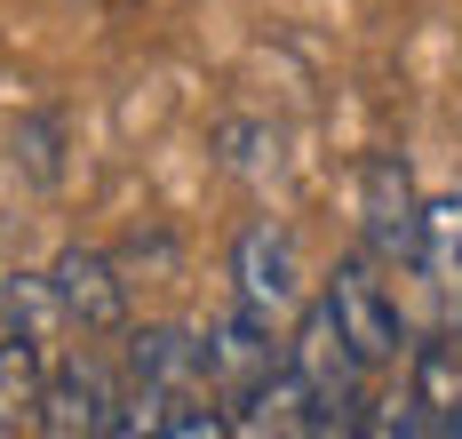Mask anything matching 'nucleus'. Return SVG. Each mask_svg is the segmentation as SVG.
I'll use <instances>...</instances> for the list:
<instances>
[{"instance_id":"1","label":"nucleus","mask_w":462,"mask_h":439,"mask_svg":"<svg viewBox=\"0 0 462 439\" xmlns=\"http://www.w3.org/2000/svg\"><path fill=\"white\" fill-rule=\"evenodd\" d=\"M287 368H295V384L311 399V432H359L367 416V360H359V343L343 336V320H335V304H303V320H295V336H287Z\"/></svg>"},{"instance_id":"2","label":"nucleus","mask_w":462,"mask_h":439,"mask_svg":"<svg viewBox=\"0 0 462 439\" xmlns=\"http://www.w3.org/2000/svg\"><path fill=\"white\" fill-rule=\"evenodd\" d=\"M422 208L407 160L399 152H367L359 168V232H367V256L391 264V272H422Z\"/></svg>"},{"instance_id":"3","label":"nucleus","mask_w":462,"mask_h":439,"mask_svg":"<svg viewBox=\"0 0 462 439\" xmlns=\"http://www.w3.org/2000/svg\"><path fill=\"white\" fill-rule=\"evenodd\" d=\"M327 304H335L343 336L359 343V360H367V368H391V360H407V351H415V343H407V320H399V295L383 288L374 256H343V264H335V280H327Z\"/></svg>"},{"instance_id":"4","label":"nucleus","mask_w":462,"mask_h":439,"mask_svg":"<svg viewBox=\"0 0 462 439\" xmlns=\"http://www.w3.org/2000/svg\"><path fill=\"white\" fill-rule=\"evenodd\" d=\"M231 288L247 312H263V320H287L295 304H303V248L287 224L272 216H255L239 240H231Z\"/></svg>"},{"instance_id":"5","label":"nucleus","mask_w":462,"mask_h":439,"mask_svg":"<svg viewBox=\"0 0 462 439\" xmlns=\"http://www.w3.org/2000/svg\"><path fill=\"white\" fill-rule=\"evenodd\" d=\"M120 399L128 384L104 368V360H64V368H48V399H41V432L48 439H104L120 432Z\"/></svg>"},{"instance_id":"6","label":"nucleus","mask_w":462,"mask_h":439,"mask_svg":"<svg viewBox=\"0 0 462 439\" xmlns=\"http://www.w3.org/2000/svg\"><path fill=\"white\" fill-rule=\"evenodd\" d=\"M407 399H415V432L462 439V320L430 328L407 351Z\"/></svg>"},{"instance_id":"7","label":"nucleus","mask_w":462,"mask_h":439,"mask_svg":"<svg viewBox=\"0 0 462 439\" xmlns=\"http://www.w3.org/2000/svg\"><path fill=\"white\" fill-rule=\"evenodd\" d=\"M199 343H208V376H216L224 399H239L247 384H263L279 360H287V343H272V320H263V312H247V304L216 312Z\"/></svg>"},{"instance_id":"8","label":"nucleus","mask_w":462,"mask_h":439,"mask_svg":"<svg viewBox=\"0 0 462 439\" xmlns=\"http://www.w3.org/2000/svg\"><path fill=\"white\" fill-rule=\"evenodd\" d=\"M48 280H56V295H64V312H72L80 336H112V328H128V280L112 272L104 248H64V256L48 264Z\"/></svg>"},{"instance_id":"9","label":"nucleus","mask_w":462,"mask_h":439,"mask_svg":"<svg viewBox=\"0 0 462 439\" xmlns=\"http://www.w3.org/2000/svg\"><path fill=\"white\" fill-rule=\"evenodd\" d=\"M128 384L160 391V399L216 391V376H208V343L191 336V328H136V336H128Z\"/></svg>"},{"instance_id":"10","label":"nucleus","mask_w":462,"mask_h":439,"mask_svg":"<svg viewBox=\"0 0 462 439\" xmlns=\"http://www.w3.org/2000/svg\"><path fill=\"white\" fill-rule=\"evenodd\" d=\"M41 399H48V343L8 328L0 336V432L41 424Z\"/></svg>"},{"instance_id":"11","label":"nucleus","mask_w":462,"mask_h":439,"mask_svg":"<svg viewBox=\"0 0 462 439\" xmlns=\"http://www.w3.org/2000/svg\"><path fill=\"white\" fill-rule=\"evenodd\" d=\"M0 312H8V328H24L41 343H56L72 328V312H64V295H56L48 272H16V288H0Z\"/></svg>"},{"instance_id":"12","label":"nucleus","mask_w":462,"mask_h":439,"mask_svg":"<svg viewBox=\"0 0 462 439\" xmlns=\"http://www.w3.org/2000/svg\"><path fill=\"white\" fill-rule=\"evenodd\" d=\"M422 272L439 288H462V192H439L422 208Z\"/></svg>"}]
</instances>
